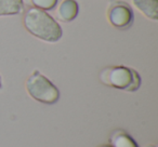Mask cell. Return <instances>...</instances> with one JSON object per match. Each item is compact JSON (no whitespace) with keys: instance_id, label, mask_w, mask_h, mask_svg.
Wrapping results in <instances>:
<instances>
[{"instance_id":"obj_4","label":"cell","mask_w":158,"mask_h":147,"mask_svg":"<svg viewBox=\"0 0 158 147\" xmlns=\"http://www.w3.org/2000/svg\"><path fill=\"white\" fill-rule=\"evenodd\" d=\"M107 18L114 27L126 29L133 22V11L123 1H113L107 9Z\"/></svg>"},{"instance_id":"obj_3","label":"cell","mask_w":158,"mask_h":147,"mask_svg":"<svg viewBox=\"0 0 158 147\" xmlns=\"http://www.w3.org/2000/svg\"><path fill=\"white\" fill-rule=\"evenodd\" d=\"M26 90L31 97L42 104L52 105L60 99L59 89L38 70H35L26 80Z\"/></svg>"},{"instance_id":"obj_7","label":"cell","mask_w":158,"mask_h":147,"mask_svg":"<svg viewBox=\"0 0 158 147\" xmlns=\"http://www.w3.org/2000/svg\"><path fill=\"white\" fill-rule=\"evenodd\" d=\"M24 8L23 0H0V16L15 15Z\"/></svg>"},{"instance_id":"obj_5","label":"cell","mask_w":158,"mask_h":147,"mask_svg":"<svg viewBox=\"0 0 158 147\" xmlns=\"http://www.w3.org/2000/svg\"><path fill=\"white\" fill-rule=\"evenodd\" d=\"M132 3L147 18L158 20V0H132Z\"/></svg>"},{"instance_id":"obj_1","label":"cell","mask_w":158,"mask_h":147,"mask_svg":"<svg viewBox=\"0 0 158 147\" xmlns=\"http://www.w3.org/2000/svg\"><path fill=\"white\" fill-rule=\"evenodd\" d=\"M24 26L33 36L48 42H56L63 36L59 23L46 11L29 8L24 15Z\"/></svg>"},{"instance_id":"obj_8","label":"cell","mask_w":158,"mask_h":147,"mask_svg":"<svg viewBox=\"0 0 158 147\" xmlns=\"http://www.w3.org/2000/svg\"><path fill=\"white\" fill-rule=\"evenodd\" d=\"M112 147H139L136 142L126 132L115 131L110 136Z\"/></svg>"},{"instance_id":"obj_2","label":"cell","mask_w":158,"mask_h":147,"mask_svg":"<svg viewBox=\"0 0 158 147\" xmlns=\"http://www.w3.org/2000/svg\"><path fill=\"white\" fill-rule=\"evenodd\" d=\"M100 80L105 86L128 92H134L141 86V77L138 72L126 66L104 68L100 72Z\"/></svg>"},{"instance_id":"obj_6","label":"cell","mask_w":158,"mask_h":147,"mask_svg":"<svg viewBox=\"0 0 158 147\" xmlns=\"http://www.w3.org/2000/svg\"><path fill=\"white\" fill-rule=\"evenodd\" d=\"M79 6L76 0H64L59 8V18L63 22H72L77 18Z\"/></svg>"},{"instance_id":"obj_11","label":"cell","mask_w":158,"mask_h":147,"mask_svg":"<svg viewBox=\"0 0 158 147\" xmlns=\"http://www.w3.org/2000/svg\"><path fill=\"white\" fill-rule=\"evenodd\" d=\"M101 147H112L110 145H103V146H101Z\"/></svg>"},{"instance_id":"obj_9","label":"cell","mask_w":158,"mask_h":147,"mask_svg":"<svg viewBox=\"0 0 158 147\" xmlns=\"http://www.w3.org/2000/svg\"><path fill=\"white\" fill-rule=\"evenodd\" d=\"M29 3L42 11H51L59 3V0H29Z\"/></svg>"},{"instance_id":"obj_10","label":"cell","mask_w":158,"mask_h":147,"mask_svg":"<svg viewBox=\"0 0 158 147\" xmlns=\"http://www.w3.org/2000/svg\"><path fill=\"white\" fill-rule=\"evenodd\" d=\"M2 88V81H1V77H0V89Z\"/></svg>"}]
</instances>
